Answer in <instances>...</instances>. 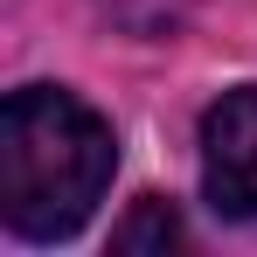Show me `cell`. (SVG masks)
Returning a JSON list of instances; mask_svg holds the SVG:
<instances>
[{
  "label": "cell",
  "instance_id": "obj_3",
  "mask_svg": "<svg viewBox=\"0 0 257 257\" xmlns=\"http://www.w3.org/2000/svg\"><path fill=\"white\" fill-rule=\"evenodd\" d=\"M174 243H181V215H174L160 195L132 202V215L111 229V250H174Z\"/></svg>",
  "mask_w": 257,
  "mask_h": 257
},
{
  "label": "cell",
  "instance_id": "obj_1",
  "mask_svg": "<svg viewBox=\"0 0 257 257\" xmlns=\"http://www.w3.org/2000/svg\"><path fill=\"white\" fill-rule=\"evenodd\" d=\"M118 139L77 90L28 84L0 104V215L14 236L56 243L77 236L104 202Z\"/></svg>",
  "mask_w": 257,
  "mask_h": 257
},
{
  "label": "cell",
  "instance_id": "obj_2",
  "mask_svg": "<svg viewBox=\"0 0 257 257\" xmlns=\"http://www.w3.org/2000/svg\"><path fill=\"white\" fill-rule=\"evenodd\" d=\"M202 188L215 215L257 222V84L229 90L202 118Z\"/></svg>",
  "mask_w": 257,
  "mask_h": 257
}]
</instances>
